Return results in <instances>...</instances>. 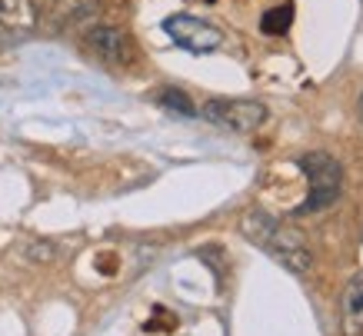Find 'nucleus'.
Masks as SVG:
<instances>
[{"label": "nucleus", "mask_w": 363, "mask_h": 336, "mask_svg": "<svg viewBox=\"0 0 363 336\" xmlns=\"http://www.w3.org/2000/svg\"><path fill=\"white\" fill-rule=\"evenodd\" d=\"M87 50L94 57H100L104 64L111 67H127L133 60V47L127 40V33L117 30V27H107V23H97L87 30Z\"/></svg>", "instance_id": "nucleus-5"}, {"label": "nucleus", "mask_w": 363, "mask_h": 336, "mask_svg": "<svg viewBox=\"0 0 363 336\" xmlns=\"http://www.w3.org/2000/svg\"><path fill=\"white\" fill-rule=\"evenodd\" d=\"M160 27H164V33L177 47H184L190 54H213L223 44V33L213 23L190 17V13H170Z\"/></svg>", "instance_id": "nucleus-3"}, {"label": "nucleus", "mask_w": 363, "mask_h": 336, "mask_svg": "<svg viewBox=\"0 0 363 336\" xmlns=\"http://www.w3.org/2000/svg\"><path fill=\"white\" fill-rule=\"evenodd\" d=\"M343 336H363V273H357L343 290Z\"/></svg>", "instance_id": "nucleus-8"}, {"label": "nucleus", "mask_w": 363, "mask_h": 336, "mask_svg": "<svg viewBox=\"0 0 363 336\" xmlns=\"http://www.w3.org/2000/svg\"><path fill=\"white\" fill-rule=\"evenodd\" d=\"M203 4H217V0H203Z\"/></svg>", "instance_id": "nucleus-11"}, {"label": "nucleus", "mask_w": 363, "mask_h": 336, "mask_svg": "<svg viewBox=\"0 0 363 336\" xmlns=\"http://www.w3.org/2000/svg\"><path fill=\"white\" fill-rule=\"evenodd\" d=\"M40 21L33 0H0V33L4 37H23Z\"/></svg>", "instance_id": "nucleus-7"}, {"label": "nucleus", "mask_w": 363, "mask_h": 336, "mask_svg": "<svg viewBox=\"0 0 363 336\" xmlns=\"http://www.w3.org/2000/svg\"><path fill=\"white\" fill-rule=\"evenodd\" d=\"M240 230L250 243H257L264 253H270V257H274L280 267H286L290 273L300 276V273H307L310 267H313V257H310L307 243H303L294 230L280 227L274 217H267L264 210H247L240 220Z\"/></svg>", "instance_id": "nucleus-1"}, {"label": "nucleus", "mask_w": 363, "mask_h": 336, "mask_svg": "<svg viewBox=\"0 0 363 336\" xmlns=\"http://www.w3.org/2000/svg\"><path fill=\"white\" fill-rule=\"evenodd\" d=\"M203 117L217 127H227L233 133H250L267 120V107L260 100H210L203 107Z\"/></svg>", "instance_id": "nucleus-4"}, {"label": "nucleus", "mask_w": 363, "mask_h": 336, "mask_svg": "<svg viewBox=\"0 0 363 336\" xmlns=\"http://www.w3.org/2000/svg\"><path fill=\"white\" fill-rule=\"evenodd\" d=\"M97 13L100 0H57L54 11H50V30L64 33L74 27H84V23L97 21Z\"/></svg>", "instance_id": "nucleus-6"}, {"label": "nucleus", "mask_w": 363, "mask_h": 336, "mask_svg": "<svg viewBox=\"0 0 363 336\" xmlns=\"http://www.w3.org/2000/svg\"><path fill=\"white\" fill-rule=\"evenodd\" d=\"M290 23H294V4H284V7H274V11L264 13L260 30H264L267 37H280V33L290 30Z\"/></svg>", "instance_id": "nucleus-9"}, {"label": "nucleus", "mask_w": 363, "mask_h": 336, "mask_svg": "<svg viewBox=\"0 0 363 336\" xmlns=\"http://www.w3.org/2000/svg\"><path fill=\"white\" fill-rule=\"evenodd\" d=\"M157 103L164 110H174V113H180V117H197V107L190 103V97L184 94V90H177V87H167L157 94Z\"/></svg>", "instance_id": "nucleus-10"}, {"label": "nucleus", "mask_w": 363, "mask_h": 336, "mask_svg": "<svg viewBox=\"0 0 363 336\" xmlns=\"http://www.w3.org/2000/svg\"><path fill=\"white\" fill-rule=\"evenodd\" d=\"M297 167H300V174L307 177V196L297 206V213H317V210H327V206L337 203L340 186H343V170L330 153H323V150L303 153L297 160Z\"/></svg>", "instance_id": "nucleus-2"}]
</instances>
